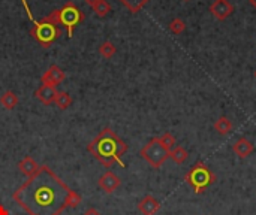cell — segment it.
<instances>
[{
    "label": "cell",
    "mask_w": 256,
    "mask_h": 215,
    "mask_svg": "<svg viewBox=\"0 0 256 215\" xmlns=\"http://www.w3.org/2000/svg\"><path fill=\"white\" fill-rule=\"evenodd\" d=\"M12 199L27 215H60L66 208H78L81 203L80 194L69 188L47 165L19 185Z\"/></svg>",
    "instance_id": "obj_1"
},
{
    "label": "cell",
    "mask_w": 256,
    "mask_h": 215,
    "mask_svg": "<svg viewBox=\"0 0 256 215\" xmlns=\"http://www.w3.org/2000/svg\"><path fill=\"white\" fill-rule=\"evenodd\" d=\"M87 151L105 167H111L115 163L125 167L122 155L128 151V144L111 127H105L87 145Z\"/></svg>",
    "instance_id": "obj_2"
},
{
    "label": "cell",
    "mask_w": 256,
    "mask_h": 215,
    "mask_svg": "<svg viewBox=\"0 0 256 215\" xmlns=\"http://www.w3.org/2000/svg\"><path fill=\"white\" fill-rule=\"evenodd\" d=\"M62 33H63V26L60 23L58 9H54L42 19L33 23V27L30 30L32 37L44 48H50L57 39L62 36Z\"/></svg>",
    "instance_id": "obj_3"
},
{
    "label": "cell",
    "mask_w": 256,
    "mask_h": 215,
    "mask_svg": "<svg viewBox=\"0 0 256 215\" xmlns=\"http://www.w3.org/2000/svg\"><path fill=\"white\" fill-rule=\"evenodd\" d=\"M184 181L192 187L195 194H202L210 185L218 181V177L204 162H196L184 173Z\"/></svg>",
    "instance_id": "obj_4"
},
{
    "label": "cell",
    "mask_w": 256,
    "mask_h": 215,
    "mask_svg": "<svg viewBox=\"0 0 256 215\" xmlns=\"http://www.w3.org/2000/svg\"><path fill=\"white\" fill-rule=\"evenodd\" d=\"M140 155L153 169H161L162 165L169 159V151L161 144L159 138H151L141 148Z\"/></svg>",
    "instance_id": "obj_5"
},
{
    "label": "cell",
    "mask_w": 256,
    "mask_h": 215,
    "mask_svg": "<svg viewBox=\"0 0 256 215\" xmlns=\"http://www.w3.org/2000/svg\"><path fill=\"white\" fill-rule=\"evenodd\" d=\"M58 14H60V23L62 26L66 29L68 32V37L73 36V30L75 27L84 21V12L78 8L73 2H68L65 3L60 9H58Z\"/></svg>",
    "instance_id": "obj_6"
},
{
    "label": "cell",
    "mask_w": 256,
    "mask_h": 215,
    "mask_svg": "<svg viewBox=\"0 0 256 215\" xmlns=\"http://www.w3.org/2000/svg\"><path fill=\"white\" fill-rule=\"evenodd\" d=\"M66 80V72L63 69H60L57 65L50 66L44 75L41 76V83L45 85H51V87H57L58 84H62Z\"/></svg>",
    "instance_id": "obj_7"
},
{
    "label": "cell",
    "mask_w": 256,
    "mask_h": 215,
    "mask_svg": "<svg viewBox=\"0 0 256 215\" xmlns=\"http://www.w3.org/2000/svg\"><path fill=\"white\" fill-rule=\"evenodd\" d=\"M97 185L101 187V190L107 194H111L114 193L117 188L122 185V180L117 177V175L111 170H107L102 177L97 180Z\"/></svg>",
    "instance_id": "obj_8"
},
{
    "label": "cell",
    "mask_w": 256,
    "mask_h": 215,
    "mask_svg": "<svg viewBox=\"0 0 256 215\" xmlns=\"http://www.w3.org/2000/svg\"><path fill=\"white\" fill-rule=\"evenodd\" d=\"M210 12L218 19L223 21V19H226L234 12V5L229 0H214L210 6Z\"/></svg>",
    "instance_id": "obj_9"
},
{
    "label": "cell",
    "mask_w": 256,
    "mask_h": 215,
    "mask_svg": "<svg viewBox=\"0 0 256 215\" xmlns=\"http://www.w3.org/2000/svg\"><path fill=\"white\" fill-rule=\"evenodd\" d=\"M161 209V203L156 198H153L151 194L144 196L140 202H138V211L143 215H156Z\"/></svg>",
    "instance_id": "obj_10"
},
{
    "label": "cell",
    "mask_w": 256,
    "mask_h": 215,
    "mask_svg": "<svg viewBox=\"0 0 256 215\" xmlns=\"http://www.w3.org/2000/svg\"><path fill=\"white\" fill-rule=\"evenodd\" d=\"M57 93H58V91H57L55 87L42 84L41 87H39V88L35 91V97H36V99H37L39 102H41V103L50 106V105H54V100H55Z\"/></svg>",
    "instance_id": "obj_11"
},
{
    "label": "cell",
    "mask_w": 256,
    "mask_h": 215,
    "mask_svg": "<svg viewBox=\"0 0 256 215\" xmlns=\"http://www.w3.org/2000/svg\"><path fill=\"white\" fill-rule=\"evenodd\" d=\"M232 151L237 154L240 159H246V157H249V155L255 151V147H253V144L249 139L240 138L237 142L232 145Z\"/></svg>",
    "instance_id": "obj_12"
},
{
    "label": "cell",
    "mask_w": 256,
    "mask_h": 215,
    "mask_svg": "<svg viewBox=\"0 0 256 215\" xmlns=\"http://www.w3.org/2000/svg\"><path fill=\"white\" fill-rule=\"evenodd\" d=\"M39 167L41 166L37 165V162L32 157V155H26V157L18 163V170L23 175H26V177H32V175H35L39 170Z\"/></svg>",
    "instance_id": "obj_13"
},
{
    "label": "cell",
    "mask_w": 256,
    "mask_h": 215,
    "mask_svg": "<svg viewBox=\"0 0 256 215\" xmlns=\"http://www.w3.org/2000/svg\"><path fill=\"white\" fill-rule=\"evenodd\" d=\"M187 157H189V151L182 145H175L169 151V159L177 165H183L187 160Z\"/></svg>",
    "instance_id": "obj_14"
},
{
    "label": "cell",
    "mask_w": 256,
    "mask_h": 215,
    "mask_svg": "<svg viewBox=\"0 0 256 215\" xmlns=\"http://www.w3.org/2000/svg\"><path fill=\"white\" fill-rule=\"evenodd\" d=\"M18 102H19L18 100V96L14 91H11V90L5 91L2 96H0V105H2L8 111H12L14 108H17Z\"/></svg>",
    "instance_id": "obj_15"
},
{
    "label": "cell",
    "mask_w": 256,
    "mask_h": 215,
    "mask_svg": "<svg viewBox=\"0 0 256 215\" xmlns=\"http://www.w3.org/2000/svg\"><path fill=\"white\" fill-rule=\"evenodd\" d=\"M232 127H234V126H232L231 120L228 118V116H225V115L219 116V118L214 121V130L218 132L219 134H222V136L229 134L231 130H232Z\"/></svg>",
    "instance_id": "obj_16"
},
{
    "label": "cell",
    "mask_w": 256,
    "mask_h": 215,
    "mask_svg": "<svg viewBox=\"0 0 256 215\" xmlns=\"http://www.w3.org/2000/svg\"><path fill=\"white\" fill-rule=\"evenodd\" d=\"M54 105H55L58 109H62V111L68 109V108L72 105V97H71V94L66 93V91H58L57 96H55Z\"/></svg>",
    "instance_id": "obj_17"
},
{
    "label": "cell",
    "mask_w": 256,
    "mask_h": 215,
    "mask_svg": "<svg viewBox=\"0 0 256 215\" xmlns=\"http://www.w3.org/2000/svg\"><path fill=\"white\" fill-rule=\"evenodd\" d=\"M115 52H117V48H115V45H114L111 41H105V42H102V44L99 45V54H101L104 58H107V60L112 58V57L115 55Z\"/></svg>",
    "instance_id": "obj_18"
},
{
    "label": "cell",
    "mask_w": 256,
    "mask_h": 215,
    "mask_svg": "<svg viewBox=\"0 0 256 215\" xmlns=\"http://www.w3.org/2000/svg\"><path fill=\"white\" fill-rule=\"evenodd\" d=\"M93 12L99 17V18H104V17H107L110 12H111V5L108 3V0H99V2H97L93 8Z\"/></svg>",
    "instance_id": "obj_19"
},
{
    "label": "cell",
    "mask_w": 256,
    "mask_h": 215,
    "mask_svg": "<svg viewBox=\"0 0 256 215\" xmlns=\"http://www.w3.org/2000/svg\"><path fill=\"white\" fill-rule=\"evenodd\" d=\"M120 2L132 12V14H136V12H140L146 5L148 0H120Z\"/></svg>",
    "instance_id": "obj_20"
},
{
    "label": "cell",
    "mask_w": 256,
    "mask_h": 215,
    "mask_svg": "<svg viewBox=\"0 0 256 215\" xmlns=\"http://www.w3.org/2000/svg\"><path fill=\"white\" fill-rule=\"evenodd\" d=\"M159 141H161V144H162L168 151H171V149L177 145L175 136H174L172 133H169V132H166V133H164L162 136H159Z\"/></svg>",
    "instance_id": "obj_21"
},
{
    "label": "cell",
    "mask_w": 256,
    "mask_h": 215,
    "mask_svg": "<svg viewBox=\"0 0 256 215\" xmlns=\"http://www.w3.org/2000/svg\"><path fill=\"white\" fill-rule=\"evenodd\" d=\"M186 29V24L182 18H174L172 21L169 23V30L174 33V34H182Z\"/></svg>",
    "instance_id": "obj_22"
},
{
    "label": "cell",
    "mask_w": 256,
    "mask_h": 215,
    "mask_svg": "<svg viewBox=\"0 0 256 215\" xmlns=\"http://www.w3.org/2000/svg\"><path fill=\"white\" fill-rule=\"evenodd\" d=\"M21 3H23V6H24V9H26L27 18L30 19L32 23H36V19H35V17H33V14H32V9H30V6H29V3H27V0H21Z\"/></svg>",
    "instance_id": "obj_23"
},
{
    "label": "cell",
    "mask_w": 256,
    "mask_h": 215,
    "mask_svg": "<svg viewBox=\"0 0 256 215\" xmlns=\"http://www.w3.org/2000/svg\"><path fill=\"white\" fill-rule=\"evenodd\" d=\"M83 215H102V214H101L99 211H97L96 208H89Z\"/></svg>",
    "instance_id": "obj_24"
},
{
    "label": "cell",
    "mask_w": 256,
    "mask_h": 215,
    "mask_svg": "<svg viewBox=\"0 0 256 215\" xmlns=\"http://www.w3.org/2000/svg\"><path fill=\"white\" fill-rule=\"evenodd\" d=\"M0 215H9V211L2 203H0Z\"/></svg>",
    "instance_id": "obj_25"
},
{
    "label": "cell",
    "mask_w": 256,
    "mask_h": 215,
    "mask_svg": "<svg viewBox=\"0 0 256 215\" xmlns=\"http://www.w3.org/2000/svg\"><path fill=\"white\" fill-rule=\"evenodd\" d=\"M97 2H99V0H86V3H87V5H89L90 8H93V6H94V5H96Z\"/></svg>",
    "instance_id": "obj_26"
},
{
    "label": "cell",
    "mask_w": 256,
    "mask_h": 215,
    "mask_svg": "<svg viewBox=\"0 0 256 215\" xmlns=\"http://www.w3.org/2000/svg\"><path fill=\"white\" fill-rule=\"evenodd\" d=\"M249 3H250V5H252L255 9H256V0H249Z\"/></svg>",
    "instance_id": "obj_27"
},
{
    "label": "cell",
    "mask_w": 256,
    "mask_h": 215,
    "mask_svg": "<svg viewBox=\"0 0 256 215\" xmlns=\"http://www.w3.org/2000/svg\"><path fill=\"white\" fill-rule=\"evenodd\" d=\"M253 76H255V80H256V69H255V72H253Z\"/></svg>",
    "instance_id": "obj_28"
},
{
    "label": "cell",
    "mask_w": 256,
    "mask_h": 215,
    "mask_svg": "<svg viewBox=\"0 0 256 215\" xmlns=\"http://www.w3.org/2000/svg\"><path fill=\"white\" fill-rule=\"evenodd\" d=\"M186 2H187V0H186Z\"/></svg>",
    "instance_id": "obj_29"
}]
</instances>
